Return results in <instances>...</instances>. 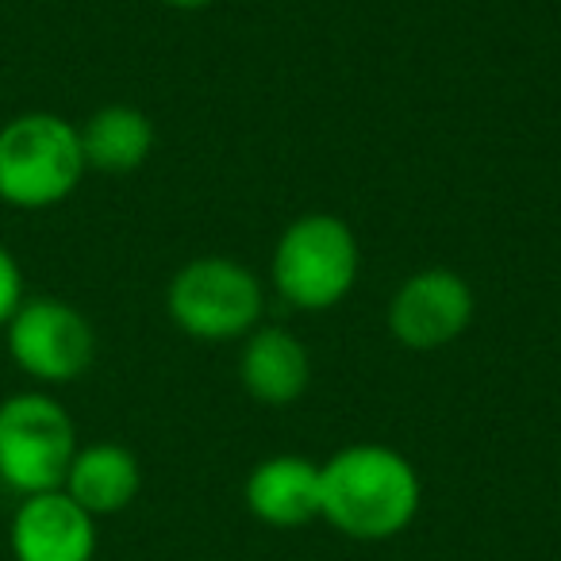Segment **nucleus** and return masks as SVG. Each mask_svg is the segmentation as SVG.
I'll return each instance as SVG.
<instances>
[{
	"instance_id": "f8f14e48",
	"label": "nucleus",
	"mask_w": 561,
	"mask_h": 561,
	"mask_svg": "<svg viewBox=\"0 0 561 561\" xmlns=\"http://www.w3.org/2000/svg\"><path fill=\"white\" fill-rule=\"evenodd\" d=\"M78 131L85 165L96 173H135L154 150V124L135 104H104Z\"/></svg>"
},
{
	"instance_id": "ddd939ff",
	"label": "nucleus",
	"mask_w": 561,
	"mask_h": 561,
	"mask_svg": "<svg viewBox=\"0 0 561 561\" xmlns=\"http://www.w3.org/2000/svg\"><path fill=\"white\" fill-rule=\"evenodd\" d=\"M24 270H20L16 254L0 242V331L9 328V320L16 316V308L24 305Z\"/></svg>"
},
{
	"instance_id": "0eeeda50",
	"label": "nucleus",
	"mask_w": 561,
	"mask_h": 561,
	"mask_svg": "<svg viewBox=\"0 0 561 561\" xmlns=\"http://www.w3.org/2000/svg\"><path fill=\"white\" fill-rule=\"evenodd\" d=\"M477 312V297L458 270L427 265L400 280L389 300V331L404 351L431 354L458 343Z\"/></svg>"
},
{
	"instance_id": "20e7f679",
	"label": "nucleus",
	"mask_w": 561,
	"mask_h": 561,
	"mask_svg": "<svg viewBox=\"0 0 561 561\" xmlns=\"http://www.w3.org/2000/svg\"><path fill=\"white\" fill-rule=\"evenodd\" d=\"M78 454V423L47 389L0 400V489L16 496L62 489Z\"/></svg>"
},
{
	"instance_id": "f03ea898",
	"label": "nucleus",
	"mask_w": 561,
	"mask_h": 561,
	"mask_svg": "<svg viewBox=\"0 0 561 561\" xmlns=\"http://www.w3.org/2000/svg\"><path fill=\"white\" fill-rule=\"evenodd\" d=\"M89 173L81 131L58 112H20L0 124V201L20 211L58 208Z\"/></svg>"
},
{
	"instance_id": "1a4fd4ad",
	"label": "nucleus",
	"mask_w": 561,
	"mask_h": 561,
	"mask_svg": "<svg viewBox=\"0 0 561 561\" xmlns=\"http://www.w3.org/2000/svg\"><path fill=\"white\" fill-rule=\"evenodd\" d=\"M247 512L273 530H297L320 519V466L305 454H273L242 484Z\"/></svg>"
},
{
	"instance_id": "423d86ee",
	"label": "nucleus",
	"mask_w": 561,
	"mask_h": 561,
	"mask_svg": "<svg viewBox=\"0 0 561 561\" xmlns=\"http://www.w3.org/2000/svg\"><path fill=\"white\" fill-rule=\"evenodd\" d=\"M9 358L43 389L73 385L96 358V331L81 308L58 297H24L4 328Z\"/></svg>"
},
{
	"instance_id": "7ed1b4c3",
	"label": "nucleus",
	"mask_w": 561,
	"mask_h": 561,
	"mask_svg": "<svg viewBox=\"0 0 561 561\" xmlns=\"http://www.w3.org/2000/svg\"><path fill=\"white\" fill-rule=\"evenodd\" d=\"M358 239L331 211H308L280 231L270 277L277 297L297 312H331L358 280Z\"/></svg>"
},
{
	"instance_id": "39448f33",
	"label": "nucleus",
	"mask_w": 561,
	"mask_h": 561,
	"mask_svg": "<svg viewBox=\"0 0 561 561\" xmlns=\"http://www.w3.org/2000/svg\"><path fill=\"white\" fill-rule=\"evenodd\" d=\"M262 280L234 257H193L165 285V312L173 328L196 343L247 339L262 320Z\"/></svg>"
},
{
	"instance_id": "4468645a",
	"label": "nucleus",
	"mask_w": 561,
	"mask_h": 561,
	"mask_svg": "<svg viewBox=\"0 0 561 561\" xmlns=\"http://www.w3.org/2000/svg\"><path fill=\"white\" fill-rule=\"evenodd\" d=\"M158 4H165V9H178V12H204V9H211L216 0H158Z\"/></svg>"
},
{
	"instance_id": "6e6552de",
	"label": "nucleus",
	"mask_w": 561,
	"mask_h": 561,
	"mask_svg": "<svg viewBox=\"0 0 561 561\" xmlns=\"http://www.w3.org/2000/svg\"><path fill=\"white\" fill-rule=\"evenodd\" d=\"M12 561H93L96 519L62 489L20 496L9 523Z\"/></svg>"
},
{
	"instance_id": "9d476101",
	"label": "nucleus",
	"mask_w": 561,
	"mask_h": 561,
	"mask_svg": "<svg viewBox=\"0 0 561 561\" xmlns=\"http://www.w3.org/2000/svg\"><path fill=\"white\" fill-rule=\"evenodd\" d=\"M239 381L250 400L265 408H289L312 385V358L305 343L285 328H262L257 323L242 339L239 354Z\"/></svg>"
},
{
	"instance_id": "f257e3e1",
	"label": "nucleus",
	"mask_w": 561,
	"mask_h": 561,
	"mask_svg": "<svg viewBox=\"0 0 561 561\" xmlns=\"http://www.w3.org/2000/svg\"><path fill=\"white\" fill-rule=\"evenodd\" d=\"M423 484L400 450L354 443L320 466V519L354 542H389L415 523Z\"/></svg>"
},
{
	"instance_id": "9b49d317",
	"label": "nucleus",
	"mask_w": 561,
	"mask_h": 561,
	"mask_svg": "<svg viewBox=\"0 0 561 561\" xmlns=\"http://www.w3.org/2000/svg\"><path fill=\"white\" fill-rule=\"evenodd\" d=\"M142 489V466L127 446L119 443H89L78 446L70 469H66L62 492L73 504L85 507L93 519L119 515L135 504Z\"/></svg>"
}]
</instances>
